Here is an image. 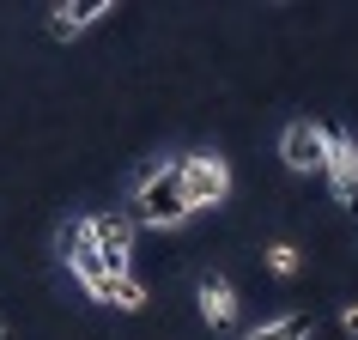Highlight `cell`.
<instances>
[{
  "instance_id": "5b68a950",
  "label": "cell",
  "mask_w": 358,
  "mask_h": 340,
  "mask_svg": "<svg viewBox=\"0 0 358 340\" xmlns=\"http://www.w3.org/2000/svg\"><path fill=\"white\" fill-rule=\"evenodd\" d=\"M92 219V237H97V255H103V267H110L115 280L122 274H134V219L128 213H85Z\"/></svg>"
},
{
  "instance_id": "4fadbf2b",
  "label": "cell",
  "mask_w": 358,
  "mask_h": 340,
  "mask_svg": "<svg viewBox=\"0 0 358 340\" xmlns=\"http://www.w3.org/2000/svg\"><path fill=\"white\" fill-rule=\"evenodd\" d=\"M0 340H13V334H6V328H0Z\"/></svg>"
},
{
  "instance_id": "7c38bea8",
  "label": "cell",
  "mask_w": 358,
  "mask_h": 340,
  "mask_svg": "<svg viewBox=\"0 0 358 340\" xmlns=\"http://www.w3.org/2000/svg\"><path fill=\"white\" fill-rule=\"evenodd\" d=\"M340 328H346V334L358 340V304H346V310H340Z\"/></svg>"
},
{
  "instance_id": "ba28073f",
  "label": "cell",
  "mask_w": 358,
  "mask_h": 340,
  "mask_svg": "<svg viewBox=\"0 0 358 340\" xmlns=\"http://www.w3.org/2000/svg\"><path fill=\"white\" fill-rule=\"evenodd\" d=\"M194 304H201V322L207 328H231L237 322V285L225 274H207V280L194 285Z\"/></svg>"
},
{
  "instance_id": "8fae6325",
  "label": "cell",
  "mask_w": 358,
  "mask_h": 340,
  "mask_svg": "<svg viewBox=\"0 0 358 340\" xmlns=\"http://www.w3.org/2000/svg\"><path fill=\"white\" fill-rule=\"evenodd\" d=\"M267 267H273L280 280H292V274H298V267H303V255H298V249H292V243H273V249H267Z\"/></svg>"
},
{
  "instance_id": "6da1fadb",
  "label": "cell",
  "mask_w": 358,
  "mask_h": 340,
  "mask_svg": "<svg viewBox=\"0 0 358 340\" xmlns=\"http://www.w3.org/2000/svg\"><path fill=\"white\" fill-rule=\"evenodd\" d=\"M128 219L146 231H182L194 219L189 201H182V183H176V158L170 164H146L140 176H134V201H128Z\"/></svg>"
},
{
  "instance_id": "9c48e42d",
  "label": "cell",
  "mask_w": 358,
  "mask_h": 340,
  "mask_svg": "<svg viewBox=\"0 0 358 340\" xmlns=\"http://www.w3.org/2000/svg\"><path fill=\"white\" fill-rule=\"evenodd\" d=\"M310 334H316L310 310H285V316H267L262 328H249L243 340H310Z\"/></svg>"
},
{
  "instance_id": "52a82bcc",
  "label": "cell",
  "mask_w": 358,
  "mask_h": 340,
  "mask_svg": "<svg viewBox=\"0 0 358 340\" xmlns=\"http://www.w3.org/2000/svg\"><path fill=\"white\" fill-rule=\"evenodd\" d=\"M115 13V0H67V6H49V37L73 43L79 31H92V24H103Z\"/></svg>"
},
{
  "instance_id": "3957f363",
  "label": "cell",
  "mask_w": 358,
  "mask_h": 340,
  "mask_svg": "<svg viewBox=\"0 0 358 340\" xmlns=\"http://www.w3.org/2000/svg\"><path fill=\"white\" fill-rule=\"evenodd\" d=\"M61 255H67V267H73V280L92 292L97 304L115 298V274L103 267V255H97V237H92V219H79L67 237H61Z\"/></svg>"
},
{
  "instance_id": "8992f818",
  "label": "cell",
  "mask_w": 358,
  "mask_h": 340,
  "mask_svg": "<svg viewBox=\"0 0 358 340\" xmlns=\"http://www.w3.org/2000/svg\"><path fill=\"white\" fill-rule=\"evenodd\" d=\"M280 158H285V170H322V164H328V128H322V122H310V115L285 122Z\"/></svg>"
},
{
  "instance_id": "30bf717a",
  "label": "cell",
  "mask_w": 358,
  "mask_h": 340,
  "mask_svg": "<svg viewBox=\"0 0 358 340\" xmlns=\"http://www.w3.org/2000/svg\"><path fill=\"white\" fill-rule=\"evenodd\" d=\"M115 310H146V285L134 280V274H122V280H115Z\"/></svg>"
},
{
  "instance_id": "7a4b0ae2",
  "label": "cell",
  "mask_w": 358,
  "mask_h": 340,
  "mask_svg": "<svg viewBox=\"0 0 358 340\" xmlns=\"http://www.w3.org/2000/svg\"><path fill=\"white\" fill-rule=\"evenodd\" d=\"M176 183H182L189 213H213V207L231 201V164L219 152H189V158H176Z\"/></svg>"
},
{
  "instance_id": "277c9868",
  "label": "cell",
  "mask_w": 358,
  "mask_h": 340,
  "mask_svg": "<svg viewBox=\"0 0 358 340\" xmlns=\"http://www.w3.org/2000/svg\"><path fill=\"white\" fill-rule=\"evenodd\" d=\"M322 128H328V164H322V176H328L340 207H358V140L346 128H334V122H322Z\"/></svg>"
}]
</instances>
